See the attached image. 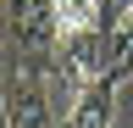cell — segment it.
<instances>
[{"instance_id":"1","label":"cell","mask_w":133,"mask_h":128,"mask_svg":"<svg viewBox=\"0 0 133 128\" xmlns=\"http://www.w3.org/2000/svg\"><path fill=\"white\" fill-rule=\"evenodd\" d=\"M6 28H11V50L22 61H50L61 45L56 0H6Z\"/></svg>"},{"instance_id":"5","label":"cell","mask_w":133,"mask_h":128,"mask_svg":"<svg viewBox=\"0 0 133 128\" xmlns=\"http://www.w3.org/2000/svg\"><path fill=\"white\" fill-rule=\"evenodd\" d=\"M105 78L111 84L133 78V22H111V34H105Z\"/></svg>"},{"instance_id":"3","label":"cell","mask_w":133,"mask_h":128,"mask_svg":"<svg viewBox=\"0 0 133 128\" xmlns=\"http://www.w3.org/2000/svg\"><path fill=\"white\" fill-rule=\"evenodd\" d=\"M44 67L50 61H17V72L6 84V117H11V128H56Z\"/></svg>"},{"instance_id":"7","label":"cell","mask_w":133,"mask_h":128,"mask_svg":"<svg viewBox=\"0 0 133 128\" xmlns=\"http://www.w3.org/2000/svg\"><path fill=\"white\" fill-rule=\"evenodd\" d=\"M128 6H133V0H111V11H116V17H122V11H128Z\"/></svg>"},{"instance_id":"6","label":"cell","mask_w":133,"mask_h":128,"mask_svg":"<svg viewBox=\"0 0 133 128\" xmlns=\"http://www.w3.org/2000/svg\"><path fill=\"white\" fill-rule=\"evenodd\" d=\"M56 17H61V34L72 28H105V17H116L111 0H56Z\"/></svg>"},{"instance_id":"2","label":"cell","mask_w":133,"mask_h":128,"mask_svg":"<svg viewBox=\"0 0 133 128\" xmlns=\"http://www.w3.org/2000/svg\"><path fill=\"white\" fill-rule=\"evenodd\" d=\"M105 34H111V28H72V34H61L50 67H56V78L72 95L105 78Z\"/></svg>"},{"instance_id":"8","label":"cell","mask_w":133,"mask_h":128,"mask_svg":"<svg viewBox=\"0 0 133 128\" xmlns=\"http://www.w3.org/2000/svg\"><path fill=\"white\" fill-rule=\"evenodd\" d=\"M0 128H11V117H6V100H0Z\"/></svg>"},{"instance_id":"4","label":"cell","mask_w":133,"mask_h":128,"mask_svg":"<svg viewBox=\"0 0 133 128\" xmlns=\"http://www.w3.org/2000/svg\"><path fill=\"white\" fill-rule=\"evenodd\" d=\"M111 111H116V84L100 78V84L78 89L61 111V128H111Z\"/></svg>"}]
</instances>
